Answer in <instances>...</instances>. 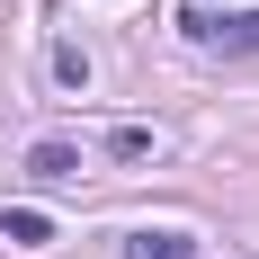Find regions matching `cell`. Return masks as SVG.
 <instances>
[{"label": "cell", "mask_w": 259, "mask_h": 259, "mask_svg": "<svg viewBox=\"0 0 259 259\" xmlns=\"http://www.w3.org/2000/svg\"><path fill=\"white\" fill-rule=\"evenodd\" d=\"M54 80L80 90V80H90V54H80V45H54Z\"/></svg>", "instance_id": "obj_5"}, {"label": "cell", "mask_w": 259, "mask_h": 259, "mask_svg": "<svg viewBox=\"0 0 259 259\" xmlns=\"http://www.w3.org/2000/svg\"><path fill=\"white\" fill-rule=\"evenodd\" d=\"M179 27H188L206 54H250V45H259V9H224V18H214V9H188Z\"/></svg>", "instance_id": "obj_1"}, {"label": "cell", "mask_w": 259, "mask_h": 259, "mask_svg": "<svg viewBox=\"0 0 259 259\" xmlns=\"http://www.w3.org/2000/svg\"><path fill=\"white\" fill-rule=\"evenodd\" d=\"M0 241H9V250H45V241H54V214L45 206H9V214H0Z\"/></svg>", "instance_id": "obj_3"}, {"label": "cell", "mask_w": 259, "mask_h": 259, "mask_svg": "<svg viewBox=\"0 0 259 259\" xmlns=\"http://www.w3.org/2000/svg\"><path fill=\"white\" fill-rule=\"evenodd\" d=\"M125 259H197V241H188V233H134Z\"/></svg>", "instance_id": "obj_4"}, {"label": "cell", "mask_w": 259, "mask_h": 259, "mask_svg": "<svg viewBox=\"0 0 259 259\" xmlns=\"http://www.w3.org/2000/svg\"><path fill=\"white\" fill-rule=\"evenodd\" d=\"M27 179H36V188H72L80 179V152L45 134V143H27Z\"/></svg>", "instance_id": "obj_2"}, {"label": "cell", "mask_w": 259, "mask_h": 259, "mask_svg": "<svg viewBox=\"0 0 259 259\" xmlns=\"http://www.w3.org/2000/svg\"><path fill=\"white\" fill-rule=\"evenodd\" d=\"M107 152H116V161H143V152H152V134H143V125H116V134H107Z\"/></svg>", "instance_id": "obj_6"}]
</instances>
